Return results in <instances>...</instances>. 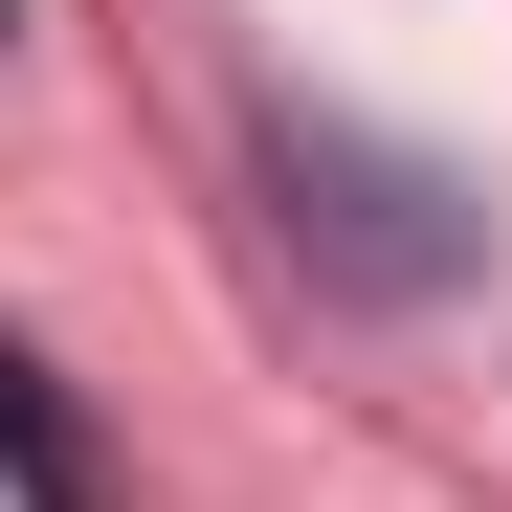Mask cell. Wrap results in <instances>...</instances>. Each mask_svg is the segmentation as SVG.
Wrapping results in <instances>:
<instances>
[{
    "label": "cell",
    "instance_id": "cell-1",
    "mask_svg": "<svg viewBox=\"0 0 512 512\" xmlns=\"http://www.w3.org/2000/svg\"><path fill=\"white\" fill-rule=\"evenodd\" d=\"M268 179H290V245H312L334 290H379V312L468 290V245H490V201L446 179V156H401L357 112H268Z\"/></svg>",
    "mask_w": 512,
    "mask_h": 512
},
{
    "label": "cell",
    "instance_id": "cell-2",
    "mask_svg": "<svg viewBox=\"0 0 512 512\" xmlns=\"http://www.w3.org/2000/svg\"><path fill=\"white\" fill-rule=\"evenodd\" d=\"M0 468H23V512H90V446H67V401H45L23 334H0Z\"/></svg>",
    "mask_w": 512,
    "mask_h": 512
},
{
    "label": "cell",
    "instance_id": "cell-3",
    "mask_svg": "<svg viewBox=\"0 0 512 512\" xmlns=\"http://www.w3.org/2000/svg\"><path fill=\"white\" fill-rule=\"evenodd\" d=\"M0 45H23V0H0Z\"/></svg>",
    "mask_w": 512,
    "mask_h": 512
}]
</instances>
